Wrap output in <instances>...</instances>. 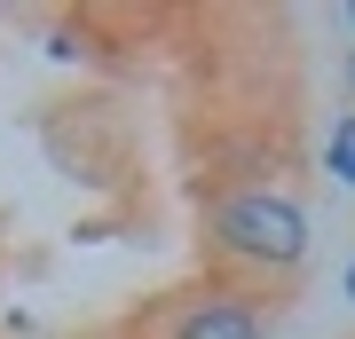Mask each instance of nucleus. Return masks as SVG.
I'll return each instance as SVG.
<instances>
[{
    "label": "nucleus",
    "instance_id": "obj_1",
    "mask_svg": "<svg viewBox=\"0 0 355 339\" xmlns=\"http://www.w3.org/2000/svg\"><path fill=\"white\" fill-rule=\"evenodd\" d=\"M205 252L229 268V284L284 292L308 268V205L284 182H221L205 198Z\"/></svg>",
    "mask_w": 355,
    "mask_h": 339
},
{
    "label": "nucleus",
    "instance_id": "obj_2",
    "mask_svg": "<svg viewBox=\"0 0 355 339\" xmlns=\"http://www.w3.org/2000/svg\"><path fill=\"white\" fill-rule=\"evenodd\" d=\"M277 331V292H253V284H198V292H174L158 315H150V339H268Z\"/></svg>",
    "mask_w": 355,
    "mask_h": 339
},
{
    "label": "nucleus",
    "instance_id": "obj_3",
    "mask_svg": "<svg viewBox=\"0 0 355 339\" xmlns=\"http://www.w3.org/2000/svg\"><path fill=\"white\" fill-rule=\"evenodd\" d=\"M331 174H340V189H355V111H331V142H324Z\"/></svg>",
    "mask_w": 355,
    "mask_h": 339
},
{
    "label": "nucleus",
    "instance_id": "obj_4",
    "mask_svg": "<svg viewBox=\"0 0 355 339\" xmlns=\"http://www.w3.org/2000/svg\"><path fill=\"white\" fill-rule=\"evenodd\" d=\"M347 300H355V261H347Z\"/></svg>",
    "mask_w": 355,
    "mask_h": 339
}]
</instances>
